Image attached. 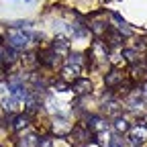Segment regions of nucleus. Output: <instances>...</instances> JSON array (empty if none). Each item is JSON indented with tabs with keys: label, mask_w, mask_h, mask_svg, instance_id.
<instances>
[{
	"label": "nucleus",
	"mask_w": 147,
	"mask_h": 147,
	"mask_svg": "<svg viewBox=\"0 0 147 147\" xmlns=\"http://www.w3.org/2000/svg\"><path fill=\"white\" fill-rule=\"evenodd\" d=\"M6 41L12 49H25L31 43V33H25L23 29H10L6 33Z\"/></svg>",
	"instance_id": "f257e3e1"
},
{
	"label": "nucleus",
	"mask_w": 147,
	"mask_h": 147,
	"mask_svg": "<svg viewBox=\"0 0 147 147\" xmlns=\"http://www.w3.org/2000/svg\"><path fill=\"white\" fill-rule=\"evenodd\" d=\"M69 88L74 90V94H76V96H86V94H90V92L94 90L92 82H90V80H86V78H78L76 82H71V86H69Z\"/></svg>",
	"instance_id": "f03ea898"
},
{
	"label": "nucleus",
	"mask_w": 147,
	"mask_h": 147,
	"mask_svg": "<svg viewBox=\"0 0 147 147\" xmlns=\"http://www.w3.org/2000/svg\"><path fill=\"white\" fill-rule=\"evenodd\" d=\"M37 61H39L41 65H45V67H51V65H55V63L59 61V55L49 47V49L39 51V55H37Z\"/></svg>",
	"instance_id": "7ed1b4c3"
},
{
	"label": "nucleus",
	"mask_w": 147,
	"mask_h": 147,
	"mask_svg": "<svg viewBox=\"0 0 147 147\" xmlns=\"http://www.w3.org/2000/svg\"><path fill=\"white\" fill-rule=\"evenodd\" d=\"M88 55H90V57H94V59H106V55H108V47H106V43L100 41V39H96L94 43H92Z\"/></svg>",
	"instance_id": "20e7f679"
},
{
	"label": "nucleus",
	"mask_w": 147,
	"mask_h": 147,
	"mask_svg": "<svg viewBox=\"0 0 147 147\" xmlns=\"http://www.w3.org/2000/svg\"><path fill=\"white\" fill-rule=\"evenodd\" d=\"M69 141L71 143H76V145H80V143H86L88 139H90V131L86 127H82V125H78V127H74L71 129V133H69Z\"/></svg>",
	"instance_id": "39448f33"
},
{
	"label": "nucleus",
	"mask_w": 147,
	"mask_h": 147,
	"mask_svg": "<svg viewBox=\"0 0 147 147\" xmlns=\"http://www.w3.org/2000/svg\"><path fill=\"white\" fill-rule=\"evenodd\" d=\"M125 82V74L121 71V69H117V67H113L108 74H106V78H104V84L108 86V88H115V86H121Z\"/></svg>",
	"instance_id": "423d86ee"
},
{
	"label": "nucleus",
	"mask_w": 147,
	"mask_h": 147,
	"mask_svg": "<svg viewBox=\"0 0 147 147\" xmlns=\"http://www.w3.org/2000/svg\"><path fill=\"white\" fill-rule=\"evenodd\" d=\"M106 121L102 119V117H96V115H92V117H88V123H86V129L88 131H92V133H102V131H106Z\"/></svg>",
	"instance_id": "0eeeda50"
},
{
	"label": "nucleus",
	"mask_w": 147,
	"mask_h": 147,
	"mask_svg": "<svg viewBox=\"0 0 147 147\" xmlns=\"http://www.w3.org/2000/svg\"><path fill=\"white\" fill-rule=\"evenodd\" d=\"M147 78V63L145 61H137V63H131V80L137 82V80H145Z\"/></svg>",
	"instance_id": "6e6552de"
},
{
	"label": "nucleus",
	"mask_w": 147,
	"mask_h": 147,
	"mask_svg": "<svg viewBox=\"0 0 147 147\" xmlns=\"http://www.w3.org/2000/svg\"><path fill=\"white\" fill-rule=\"evenodd\" d=\"M71 125L67 123V119H63V117H57V119H55L53 121V131L55 133H57L59 137H63V135H69L71 133Z\"/></svg>",
	"instance_id": "1a4fd4ad"
},
{
	"label": "nucleus",
	"mask_w": 147,
	"mask_h": 147,
	"mask_svg": "<svg viewBox=\"0 0 147 147\" xmlns=\"http://www.w3.org/2000/svg\"><path fill=\"white\" fill-rule=\"evenodd\" d=\"M51 49L57 55H67L69 53V41L65 39V37H57V39L51 43Z\"/></svg>",
	"instance_id": "9d476101"
},
{
	"label": "nucleus",
	"mask_w": 147,
	"mask_h": 147,
	"mask_svg": "<svg viewBox=\"0 0 147 147\" xmlns=\"http://www.w3.org/2000/svg\"><path fill=\"white\" fill-rule=\"evenodd\" d=\"M80 74V65H65L61 69V80L63 82H76Z\"/></svg>",
	"instance_id": "9b49d317"
},
{
	"label": "nucleus",
	"mask_w": 147,
	"mask_h": 147,
	"mask_svg": "<svg viewBox=\"0 0 147 147\" xmlns=\"http://www.w3.org/2000/svg\"><path fill=\"white\" fill-rule=\"evenodd\" d=\"M129 139H131L133 145H141V143L147 139V127H135Z\"/></svg>",
	"instance_id": "f8f14e48"
},
{
	"label": "nucleus",
	"mask_w": 147,
	"mask_h": 147,
	"mask_svg": "<svg viewBox=\"0 0 147 147\" xmlns=\"http://www.w3.org/2000/svg\"><path fill=\"white\" fill-rule=\"evenodd\" d=\"M2 59L6 65H14L16 61H18V53H16V49H12V47H6V49H2Z\"/></svg>",
	"instance_id": "ddd939ff"
},
{
	"label": "nucleus",
	"mask_w": 147,
	"mask_h": 147,
	"mask_svg": "<svg viewBox=\"0 0 147 147\" xmlns=\"http://www.w3.org/2000/svg\"><path fill=\"white\" fill-rule=\"evenodd\" d=\"M121 41H123V35L119 31H110L108 29V33H106V47H119Z\"/></svg>",
	"instance_id": "4468645a"
},
{
	"label": "nucleus",
	"mask_w": 147,
	"mask_h": 147,
	"mask_svg": "<svg viewBox=\"0 0 147 147\" xmlns=\"http://www.w3.org/2000/svg\"><path fill=\"white\" fill-rule=\"evenodd\" d=\"M18 104H21V100L14 98L12 94H10V96H6V98L2 100V108L6 110V113H14V110L18 108Z\"/></svg>",
	"instance_id": "2eb2a0df"
},
{
	"label": "nucleus",
	"mask_w": 147,
	"mask_h": 147,
	"mask_svg": "<svg viewBox=\"0 0 147 147\" xmlns=\"http://www.w3.org/2000/svg\"><path fill=\"white\" fill-rule=\"evenodd\" d=\"M29 121H31L29 115H18V117L14 119V123H12V129H14V131H23V129H27Z\"/></svg>",
	"instance_id": "dca6fc26"
},
{
	"label": "nucleus",
	"mask_w": 147,
	"mask_h": 147,
	"mask_svg": "<svg viewBox=\"0 0 147 147\" xmlns=\"http://www.w3.org/2000/svg\"><path fill=\"white\" fill-rule=\"evenodd\" d=\"M90 31L94 33L96 37H102V35L108 33V25L102 23V21H96V23H92V25H90Z\"/></svg>",
	"instance_id": "f3484780"
},
{
	"label": "nucleus",
	"mask_w": 147,
	"mask_h": 147,
	"mask_svg": "<svg viewBox=\"0 0 147 147\" xmlns=\"http://www.w3.org/2000/svg\"><path fill=\"white\" fill-rule=\"evenodd\" d=\"M104 113L106 115H113V117H119V113H121L119 102H106L104 104Z\"/></svg>",
	"instance_id": "a211bd4d"
},
{
	"label": "nucleus",
	"mask_w": 147,
	"mask_h": 147,
	"mask_svg": "<svg viewBox=\"0 0 147 147\" xmlns=\"http://www.w3.org/2000/svg\"><path fill=\"white\" fill-rule=\"evenodd\" d=\"M115 129H117V133H127V131H129V121L117 117V121H115Z\"/></svg>",
	"instance_id": "6ab92c4d"
},
{
	"label": "nucleus",
	"mask_w": 147,
	"mask_h": 147,
	"mask_svg": "<svg viewBox=\"0 0 147 147\" xmlns=\"http://www.w3.org/2000/svg\"><path fill=\"white\" fill-rule=\"evenodd\" d=\"M21 147H39V139H37V135H27L21 141Z\"/></svg>",
	"instance_id": "aec40b11"
},
{
	"label": "nucleus",
	"mask_w": 147,
	"mask_h": 147,
	"mask_svg": "<svg viewBox=\"0 0 147 147\" xmlns=\"http://www.w3.org/2000/svg\"><path fill=\"white\" fill-rule=\"evenodd\" d=\"M67 65H82V53H67Z\"/></svg>",
	"instance_id": "412c9836"
},
{
	"label": "nucleus",
	"mask_w": 147,
	"mask_h": 147,
	"mask_svg": "<svg viewBox=\"0 0 147 147\" xmlns=\"http://www.w3.org/2000/svg\"><path fill=\"white\" fill-rule=\"evenodd\" d=\"M69 33H71L74 37H86V29H84L80 23H76V25H69Z\"/></svg>",
	"instance_id": "4be33fe9"
},
{
	"label": "nucleus",
	"mask_w": 147,
	"mask_h": 147,
	"mask_svg": "<svg viewBox=\"0 0 147 147\" xmlns=\"http://www.w3.org/2000/svg\"><path fill=\"white\" fill-rule=\"evenodd\" d=\"M123 55H125V59H127L129 63H137V61H139V55H137V51H133V49H125Z\"/></svg>",
	"instance_id": "5701e85b"
},
{
	"label": "nucleus",
	"mask_w": 147,
	"mask_h": 147,
	"mask_svg": "<svg viewBox=\"0 0 147 147\" xmlns=\"http://www.w3.org/2000/svg\"><path fill=\"white\" fill-rule=\"evenodd\" d=\"M96 143H98L100 147H108V143H110V135H108L106 131L98 133V137H96Z\"/></svg>",
	"instance_id": "b1692460"
},
{
	"label": "nucleus",
	"mask_w": 147,
	"mask_h": 147,
	"mask_svg": "<svg viewBox=\"0 0 147 147\" xmlns=\"http://www.w3.org/2000/svg\"><path fill=\"white\" fill-rule=\"evenodd\" d=\"M53 90H57V92H65V90H69V84H67V82H63V80L53 82Z\"/></svg>",
	"instance_id": "393cba45"
},
{
	"label": "nucleus",
	"mask_w": 147,
	"mask_h": 147,
	"mask_svg": "<svg viewBox=\"0 0 147 147\" xmlns=\"http://www.w3.org/2000/svg\"><path fill=\"white\" fill-rule=\"evenodd\" d=\"M125 143H123V139L121 137H113L110 139V143H108V147H123Z\"/></svg>",
	"instance_id": "a878e982"
},
{
	"label": "nucleus",
	"mask_w": 147,
	"mask_h": 147,
	"mask_svg": "<svg viewBox=\"0 0 147 147\" xmlns=\"http://www.w3.org/2000/svg\"><path fill=\"white\" fill-rule=\"evenodd\" d=\"M39 147H55V145H53V139H41Z\"/></svg>",
	"instance_id": "bb28decb"
},
{
	"label": "nucleus",
	"mask_w": 147,
	"mask_h": 147,
	"mask_svg": "<svg viewBox=\"0 0 147 147\" xmlns=\"http://www.w3.org/2000/svg\"><path fill=\"white\" fill-rule=\"evenodd\" d=\"M113 18H115V21L119 23V27H123V25H127V23H125V18H123V16H121L119 12H113Z\"/></svg>",
	"instance_id": "cd10ccee"
},
{
	"label": "nucleus",
	"mask_w": 147,
	"mask_h": 147,
	"mask_svg": "<svg viewBox=\"0 0 147 147\" xmlns=\"http://www.w3.org/2000/svg\"><path fill=\"white\" fill-rule=\"evenodd\" d=\"M0 80H2V69H0Z\"/></svg>",
	"instance_id": "c85d7f7f"
},
{
	"label": "nucleus",
	"mask_w": 147,
	"mask_h": 147,
	"mask_svg": "<svg viewBox=\"0 0 147 147\" xmlns=\"http://www.w3.org/2000/svg\"><path fill=\"white\" fill-rule=\"evenodd\" d=\"M0 57H2V49H0Z\"/></svg>",
	"instance_id": "c756f323"
},
{
	"label": "nucleus",
	"mask_w": 147,
	"mask_h": 147,
	"mask_svg": "<svg viewBox=\"0 0 147 147\" xmlns=\"http://www.w3.org/2000/svg\"><path fill=\"white\" fill-rule=\"evenodd\" d=\"M145 125H147V119H145Z\"/></svg>",
	"instance_id": "7c9ffc66"
},
{
	"label": "nucleus",
	"mask_w": 147,
	"mask_h": 147,
	"mask_svg": "<svg viewBox=\"0 0 147 147\" xmlns=\"http://www.w3.org/2000/svg\"><path fill=\"white\" fill-rule=\"evenodd\" d=\"M0 147H2V145H0Z\"/></svg>",
	"instance_id": "2f4dec72"
}]
</instances>
